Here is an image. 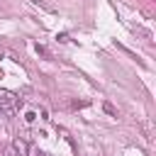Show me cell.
I'll use <instances>...</instances> for the list:
<instances>
[{"instance_id":"obj_1","label":"cell","mask_w":156,"mask_h":156,"mask_svg":"<svg viewBox=\"0 0 156 156\" xmlns=\"http://www.w3.org/2000/svg\"><path fill=\"white\" fill-rule=\"evenodd\" d=\"M102 110H105L107 115H112V117H117V110H115V105H112V102H102Z\"/></svg>"},{"instance_id":"obj_2","label":"cell","mask_w":156,"mask_h":156,"mask_svg":"<svg viewBox=\"0 0 156 156\" xmlns=\"http://www.w3.org/2000/svg\"><path fill=\"white\" fill-rule=\"evenodd\" d=\"M37 54H41V56H46V58H51V54H49V49H46V46H41V44H37Z\"/></svg>"}]
</instances>
